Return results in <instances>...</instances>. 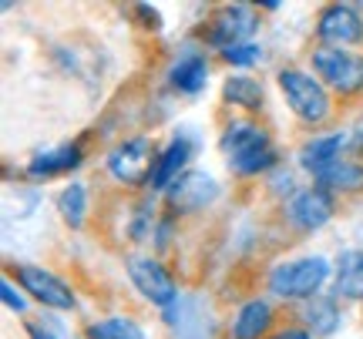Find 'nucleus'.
<instances>
[{
  "instance_id": "f257e3e1",
  "label": "nucleus",
  "mask_w": 363,
  "mask_h": 339,
  "mask_svg": "<svg viewBox=\"0 0 363 339\" xmlns=\"http://www.w3.org/2000/svg\"><path fill=\"white\" fill-rule=\"evenodd\" d=\"M333 265L326 255L313 252V255H299V259H283L276 262L266 275V286L276 299L286 302H306L323 296V286L330 282Z\"/></svg>"
},
{
  "instance_id": "f03ea898",
  "label": "nucleus",
  "mask_w": 363,
  "mask_h": 339,
  "mask_svg": "<svg viewBox=\"0 0 363 339\" xmlns=\"http://www.w3.org/2000/svg\"><path fill=\"white\" fill-rule=\"evenodd\" d=\"M276 84H279L283 101L289 105V111H293L303 125L320 128V125L330 121V115H333V98H330L326 84L316 78V74L303 71V67H283V71L276 74Z\"/></svg>"
},
{
  "instance_id": "7ed1b4c3",
  "label": "nucleus",
  "mask_w": 363,
  "mask_h": 339,
  "mask_svg": "<svg viewBox=\"0 0 363 339\" xmlns=\"http://www.w3.org/2000/svg\"><path fill=\"white\" fill-rule=\"evenodd\" d=\"M310 64L330 94L337 98L363 94V54L343 51V47H313Z\"/></svg>"
},
{
  "instance_id": "20e7f679",
  "label": "nucleus",
  "mask_w": 363,
  "mask_h": 339,
  "mask_svg": "<svg viewBox=\"0 0 363 339\" xmlns=\"http://www.w3.org/2000/svg\"><path fill=\"white\" fill-rule=\"evenodd\" d=\"M155 161H158V148L148 138H125L121 144H115L108 151V175L115 182L128 185V188H138V185H148L152 175H155Z\"/></svg>"
},
{
  "instance_id": "39448f33",
  "label": "nucleus",
  "mask_w": 363,
  "mask_h": 339,
  "mask_svg": "<svg viewBox=\"0 0 363 339\" xmlns=\"http://www.w3.org/2000/svg\"><path fill=\"white\" fill-rule=\"evenodd\" d=\"M125 269H128L131 286L138 289L152 306H162V309H172V306H175V299H179V282H175V275L169 272V265L162 259L145 255V252H135V255H128Z\"/></svg>"
},
{
  "instance_id": "423d86ee",
  "label": "nucleus",
  "mask_w": 363,
  "mask_h": 339,
  "mask_svg": "<svg viewBox=\"0 0 363 339\" xmlns=\"http://www.w3.org/2000/svg\"><path fill=\"white\" fill-rule=\"evenodd\" d=\"M259 30V13L249 4H225L212 13V21L206 27V44L216 47V51H229V47H239V44H249Z\"/></svg>"
},
{
  "instance_id": "0eeeda50",
  "label": "nucleus",
  "mask_w": 363,
  "mask_h": 339,
  "mask_svg": "<svg viewBox=\"0 0 363 339\" xmlns=\"http://www.w3.org/2000/svg\"><path fill=\"white\" fill-rule=\"evenodd\" d=\"M333 215H337V195L316 182L306 185V188H296L286 198V219L296 225L299 232H320L323 225L333 222Z\"/></svg>"
},
{
  "instance_id": "6e6552de",
  "label": "nucleus",
  "mask_w": 363,
  "mask_h": 339,
  "mask_svg": "<svg viewBox=\"0 0 363 339\" xmlns=\"http://www.w3.org/2000/svg\"><path fill=\"white\" fill-rule=\"evenodd\" d=\"M17 282L24 286L30 299H38L48 309H61V313L78 309V296H74L71 282H65L61 275H54L44 265H17Z\"/></svg>"
},
{
  "instance_id": "1a4fd4ad",
  "label": "nucleus",
  "mask_w": 363,
  "mask_h": 339,
  "mask_svg": "<svg viewBox=\"0 0 363 339\" xmlns=\"http://www.w3.org/2000/svg\"><path fill=\"white\" fill-rule=\"evenodd\" d=\"M320 47H343L350 51L363 44V13L353 4H326L316 21Z\"/></svg>"
},
{
  "instance_id": "9d476101",
  "label": "nucleus",
  "mask_w": 363,
  "mask_h": 339,
  "mask_svg": "<svg viewBox=\"0 0 363 339\" xmlns=\"http://www.w3.org/2000/svg\"><path fill=\"white\" fill-rule=\"evenodd\" d=\"M219 192H222L219 182L208 171H185L179 182L165 192V198H169L172 215H192V212L208 209L219 198Z\"/></svg>"
},
{
  "instance_id": "9b49d317",
  "label": "nucleus",
  "mask_w": 363,
  "mask_h": 339,
  "mask_svg": "<svg viewBox=\"0 0 363 339\" xmlns=\"http://www.w3.org/2000/svg\"><path fill=\"white\" fill-rule=\"evenodd\" d=\"M272 333H276V309L262 296L242 302L229 323V339H269Z\"/></svg>"
},
{
  "instance_id": "f8f14e48",
  "label": "nucleus",
  "mask_w": 363,
  "mask_h": 339,
  "mask_svg": "<svg viewBox=\"0 0 363 339\" xmlns=\"http://www.w3.org/2000/svg\"><path fill=\"white\" fill-rule=\"evenodd\" d=\"M84 161V151H81L78 142H67V144H57V148H44L38 155L27 161V175L34 182H48V178H57V175H67L74 171Z\"/></svg>"
},
{
  "instance_id": "ddd939ff",
  "label": "nucleus",
  "mask_w": 363,
  "mask_h": 339,
  "mask_svg": "<svg viewBox=\"0 0 363 339\" xmlns=\"http://www.w3.org/2000/svg\"><path fill=\"white\" fill-rule=\"evenodd\" d=\"M347 142H350V134H343V131L313 134L310 142H303V148H299V165H303V168L316 178L323 168H330L333 161H340V158H343Z\"/></svg>"
},
{
  "instance_id": "4468645a",
  "label": "nucleus",
  "mask_w": 363,
  "mask_h": 339,
  "mask_svg": "<svg viewBox=\"0 0 363 339\" xmlns=\"http://www.w3.org/2000/svg\"><path fill=\"white\" fill-rule=\"evenodd\" d=\"M189 161H192V142H189V138H172L165 148H158L152 188H155V192H169L172 185L189 171Z\"/></svg>"
},
{
  "instance_id": "2eb2a0df",
  "label": "nucleus",
  "mask_w": 363,
  "mask_h": 339,
  "mask_svg": "<svg viewBox=\"0 0 363 339\" xmlns=\"http://www.w3.org/2000/svg\"><path fill=\"white\" fill-rule=\"evenodd\" d=\"M333 296L363 302V248H343L333 262Z\"/></svg>"
},
{
  "instance_id": "dca6fc26",
  "label": "nucleus",
  "mask_w": 363,
  "mask_h": 339,
  "mask_svg": "<svg viewBox=\"0 0 363 339\" xmlns=\"http://www.w3.org/2000/svg\"><path fill=\"white\" fill-rule=\"evenodd\" d=\"M299 326H306L313 336H333L343 326V309L337 296H316L299 302Z\"/></svg>"
},
{
  "instance_id": "f3484780",
  "label": "nucleus",
  "mask_w": 363,
  "mask_h": 339,
  "mask_svg": "<svg viewBox=\"0 0 363 339\" xmlns=\"http://www.w3.org/2000/svg\"><path fill=\"white\" fill-rule=\"evenodd\" d=\"M259 144H269V131L262 128L259 121H249V117H233L219 134V148L225 151V158L242 155V151L259 148Z\"/></svg>"
},
{
  "instance_id": "a211bd4d",
  "label": "nucleus",
  "mask_w": 363,
  "mask_h": 339,
  "mask_svg": "<svg viewBox=\"0 0 363 339\" xmlns=\"http://www.w3.org/2000/svg\"><path fill=\"white\" fill-rule=\"evenodd\" d=\"M316 185H323L333 195H357V192H363V161L340 158L316 175Z\"/></svg>"
},
{
  "instance_id": "6ab92c4d",
  "label": "nucleus",
  "mask_w": 363,
  "mask_h": 339,
  "mask_svg": "<svg viewBox=\"0 0 363 339\" xmlns=\"http://www.w3.org/2000/svg\"><path fill=\"white\" fill-rule=\"evenodd\" d=\"M169 81H172V88H175V91L199 94L202 88H206V81H208V61L202 57V54H185V57H179V61L172 64Z\"/></svg>"
},
{
  "instance_id": "aec40b11",
  "label": "nucleus",
  "mask_w": 363,
  "mask_h": 339,
  "mask_svg": "<svg viewBox=\"0 0 363 339\" xmlns=\"http://www.w3.org/2000/svg\"><path fill=\"white\" fill-rule=\"evenodd\" d=\"M222 101L242 111H262L266 98H262V84L249 74H229L222 84Z\"/></svg>"
},
{
  "instance_id": "412c9836",
  "label": "nucleus",
  "mask_w": 363,
  "mask_h": 339,
  "mask_svg": "<svg viewBox=\"0 0 363 339\" xmlns=\"http://www.w3.org/2000/svg\"><path fill=\"white\" fill-rule=\"evenodd\" d=\"M229 161V168L239 175V178H259V175H269L276 165H279V151H276V144H259V148H249L242 155H233L225 158Z\"/></svg>"
},
{
  "instance_id": "4be33fe9",
  "label": "nucleus",
  "mask_w": 363,
  "mask_h": 339,
  "mask_svg": "<svg viewBox=\"0 0 363 339\" xmlns=\"http://www.w3.org/2000/svg\"><path fill=\"white\" fill-rule=\"evenodd\" d=\"M57 212H61L67 229H81L84 219H88V188L81 182L65 185L61 195H57Z\"/></svg>"
},
{
  "instance_id": "5701e85b",
  "label": "nucleus",
  "mask_w": 363,
  "mask_h": 339,
  "mask_svg": "<svg viewBox=\"0 0 363 339\" xmlns=\"http://www.w3.org/2000/svg\"><path fill=\"white\" fill-rule=\"evenodd\" d=\"M88 339H145V333L135 319L111 316V319H101V323H91Z\"/></svg>"
},
{
  "instance_id": "b1692460",
  "label": "nucleus",
  "mask_w": 363,
  "mask_h": 339,
  "mask_svg": "<svg viewBox=\"0 0 363 339\" xmlns=\"http://www.w3.org/2000/svg\"><path fill=\"white\" fill-rule=\"evenodd\" d=\"M262 57V47L256 40H249V44H239V47H229V51H222V61H229L233 67H252L256 61Z\"/></svg>"
},
{
  "instance_id": "393cba45",
  "label": "nucleus",
  "mask_w": 363,
  "mask_h": 339,
  "mask_svg": "<svg viewBox=\"0 0 363 339\" xmlns=\"http://www.w3.org/2000/svg\"><path fill=\"white\" fill-rule=\"evenodd\" d=\"M0 296H4V306H7L11 313H17V316H24V313H27V296L13 289L11 279H4V282H0Z\"/></svg>"
},
{
  "instance_id": "a878e982",
  "label": "nucleus",
  "mask_w": 363,
  "mask_h": 339,
  "mask_svg": "<svg viewBox=\"0 0 363 339\" xmlns=\"http://www.w3.org/2000/svg\"><path fill=\"white\" fill-rule=\"evenodd\" d=\"M269 339H316L306 326H299V323H289V326H279L276 333H272Z\"/></svg>"
},
{
  "instance_id": "bb28decb",
  "label": "nucleus",
  "mask_w": 363,
  "mask_h": 339,
  "mask_svg": "<svg viewBox=\"0 0 363 339\" xmlns=\"http://www.w3.org/2000/svg\"><path fill=\"white\" fill-rule=\"evenodd\" d=\"M27 336L30 339H57L44 323H27Z\"/></svg>"
},
{
  "instance_id": "cd10ccee",
  "label": "nucleus",
  "mask_w": 363,
  "mask_h": 339,
  "mask_svg": "<svg viewBox=\"0 0 363 339\" xmlns=\"http://www.w3.org/2000/svg\"><path fill=\"white\" fill-rule=\"evenodd\" d=\"M347 151H357V155L363 151V125H357V128L350 131V142H347Z\"/></svg>"
}]
</instances>
